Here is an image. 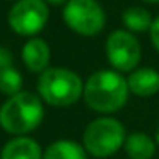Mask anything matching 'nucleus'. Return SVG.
I'll use <instances>...</instances> for the list:
<instances>
[{
	"instance_id": "6",
	"label": "nucleus",
	"mask_w": 159,
	"mask_h": 159,
	"mask_svg": "<svg viewBox=\"0 0 159 159\" xmlns=\"http://www.w3.org/2000/svg\"><path fill=\"white\" fill-rule=\"evenodd\" d=\"M48 22V5L45 0H17L9 12V24L21 36H34Z\"/></svg>"
},
{
	"instance_id": "11",
	"label": "nucleus",
	"mask_w": 159,
	"mask_h": 159,
	"mask_svg": "<svg viewBox=\"0 0 159 159\" xmlns=\"http://www.w3.org/2000/svg\"><path fill=\"white\" fill-rule=\"evenodd\" d=\"M156 140L149 135L135 132L125 139V152L130 159H152L156 154Z\"/></svg>"
},
{
	"instance_id": "12",
	"label": "nucleus",
	"mask_w": 159,
	"mask_h": 159,
	"mask_svg": "<svg viewBox=\"0 0 159 159\" xmlns=\"http://www.w3.org/2000/svg\"><path fill=\"white\" fill-rule=\"evenodd\" d=\"M43 159H87V151L84 145L74 140H57L46 147Z\"/></svg>"
},
{
	"instance_id": "1",
	"label": "nucleus",
	"mask_w": 159,
	"mask_h": 159,
	"mask_svg": "<svg viewBox=\"0 0 159 159\" xmlns=\"http://www.w3.org/2000/svg\"><path fill=\"white\" fill-rule=\"evenodd\" d=\"M128 82L116 70H98L84 84V101L98 113H116L127 104Z\"/></svg>"
},
{
	"instance_id": "17",
	"label": "nucleus",
	"mask_w": 159,
	"mask_h": 159,
	"mask_svg": "<svg viewBox=\"0 0 159 159\" xmlns=\"http://www.w3.org/2000/svg\"><path fill=\"white\" fill-rule=\"evenodd\" d=\"M45 2H48V4H53V5H60V4H63L65 0H45Z\"/></svg>"
},
{
	"instance_id": "10",
	"label": "nucleus",
	"mask_w": 159,
	"mask_h": 159,
	"mask_svg": "<svg viewBox=\"0 0 159 159\" xmlns=\"http://www.w3.org/2000/svg\"><path fill=\"white\" fill-rule=\"evenodd\" d=\"M0 159H43V151L34 139L21 135L4 145Z\"/></svg>"
},
{
	"instance_id": "9",
	"label": "nucleus",
	"mask_w": 159,
	"mask_h": 159,
	"mask_svg": "<svg viewBox=\"0 0 159 159\" xmlns=\"http://www.w3.org/2000/svg\"><path fill=\"white\" fill-rule=\"evenodd\" d=\"M128 89L132 94L140 98H149L159 93V72L151 67L132 70V74L127 79Z\"/></svg>"
},
{
	"instance_id": "14",
	"label": "nucleus",
	"mask_w": 159,
	"mask_h": 159,
	"mask_svg": "<svg viewBox=\"0 0 159 159\" xmlns=\"http://www.w3.org/2000/svg\"><path fill=\"white\" fill-rule=\"evenodd\" d=\"M22 91V75L19 74L17 69L7 67V69L0 70V93L5 96H14V94Z\"/></svg>"
},
{
	"instance_id": "5",
	"label": "nucleus",
	"mask_w": 159,
	"mask_h": 159,
	"mask_svg": "<svg viewBox=\"0 0 159 159\" xmlns=\"http://www.w3.org/2000/svg\"><path fill=\"white\" fill-rule=\"evenodd\" d=\"M63 21L77 34L94 36L104 28L106 16L96 0H69L63 9Z\"/></svg>"
},
{
	"instance_id": "13",
	"label": "nucleus",
	"mask_w": 159,
	"mask_h": 159,
	"mask_svg": "<svg viewBox=\"0 0 159 159\" xmlns=\"http://www.w3.org/2000/svg\"><path fill=\"white\" fill-rule=\"evenodd\" d=\"M123 24L132 33H144L152 26L151 12L142 7H130L123 12Z\"/></svg>"
},
{
	"instance_id": "15",
	"label": "nucleus",
	"mask_w": 159,
	"mask_h": 159,
	"mask_svg": "<svg viewBox=\"0 0 159 159\" xmlns=\"http://www.w3.org/2000/svg\"><path fill=\"white\" fill-rule=\"evenodd\" d=\"M12 62H14V57H12L11 50L0 46V70L7 69V67H12Z\"/></svg>"
},
{
	"instance_id": "18",
	"label": "nucleus",
	"mask_w": 159,
	"mask_h": 159,
	"mask_svg": "<svg viewBox=\"0 0 159 159\" xmlns=\"http://www.w3.org/2000/svg\"><path fill=\"white\" fill-rule=\"evenodd\" d=\"M156 144L159 145V125H157V130H156Z\"/></svg>"
},
{
	"instance_id": "8",
	"label": "nucleus",
	"mask_w": 159,
	"mask_h": 159,
	"mask_svg": "<svg viewBox=\"0 0 159 159\" xmlns=\"http://www.w3.org/2000/svg\"><path fill=\"white\" fill-rule=\"evenodd\" d=\"M50 46L41 38H31L22 46V60L29 72H45L50 63Z\"/></svg>"
},
{
	"instance_id": "16",
	"label": "nucleus",
	"mask_w": 159,
	"mask_h": 159,
	"mask_svg": "<svg viewBox=\"0 0 159 159\" xmlns=\"http://www.w3.org/2000/svg\"><path fill=\"white\" fill-rule=\"evenodd\" d=\"M151 39H152V45H154V48L159 52V17H156L154 21H152V26H151Z\"/></svg>"
},
{
	"instance_id": "2",
	"label": "nucleus",
	"mask_w": 159,
	"mask_h": 159,
	"mask_svg": "<svg viewBox=\"0 0 159 159\" xmlns=\"http://www.w3.org/2000/svg\"><path fill=\"white\" fill-rule=\"evenodd\" d=\"M41 98L29 91H21L7 98L0 108V127L16 137L31 134L41 125L45 116Z\"/></svg>"
},
{
	"instance_id": "3",
	"label": "nucleus",
	"mask_w": 159,
	"mask_h": 159,
	"mask_svg": "<svg viewBox=\"0 0 159 159\" xmlns=\"http://www.w3.org/2000/svg\"><path fill=\"white\" fill-rule=\"evenodd\" d=\"M84 93L82 79L70 69L50 67L41 72L38 80V94L50 106L65 108L79 101Z\"/></svg>"
},
{
	"instance_id": "7",
	"label": "nucleus",
	"mask_w": 159,
	"mask_h": 159,
	"mask_svg": "<svg viewBox=\"0 0 159 159\" xmlns=\"http://www.w3.org/2000/svg\"><path fill=\"white\" fill-rule=\"evenodd\" d=\"M106 57L116 72H132L140 62V45L130 31L118 29L106 39Z\"/></svg>"
},
{
	"instance_id": "4",
	"label": "nucleus",
	"mask_w": 159,
	"mask_h": 159,
	"mask_svg": "<svg viewBox=\"0 0 159 159\" xmlns=\"http://www.w3.org/2000/svg\"><path fill=\"white\" fill-rule=\"evenodd\" d=\"M127 132L121 121L111 116H101L93 120L86 127L82 144L87 154L94 157H110L123 147Z\"/></svg>"
},
{
	"instance_id": "19",
	"label": "nucleus",
	"mask_w": 159,
	"mask_h": 159,
	"mask_svg": "<svg viewBox=\"0 0 159 159\" xmlns=\"http://www.w3.org/2000/svg\"><path fill=\"white\" fill-rule=\"evenodd\" d=\"M144 2H147V4H159V0H144Z\"/></svg>"
}]
</instances>
